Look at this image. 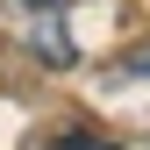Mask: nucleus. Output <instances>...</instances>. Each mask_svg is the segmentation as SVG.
<instances>
[{
	"label": "nucleus",
	"mask_w": 150,
	"mask_h": 150,
	"mask_svg": "<svg viewBox=\"0 0 150 150\" xmlns=\"http://www.w3.org/2000/svg\"><path fill=\"white\" fill-rule=\"evenodd\" d=\"M43 150H122V143H107V136H57V143H43Z\"/></svg>",
	"instance_id": "f03ea898"
},
{
	"label": "nucleus",
	"mask_w": 150,
	"mask_h": 150,
	"mask_svg": "<svg viewBox=\"0 0 150 150\" xmlns=\"http://www.w3.org/2000/svg\"><path fill=\"white\" fill-rule=\"evenodd\" d=\"M36 57H50V64H71V43H64V29L50 22V29H36Z\"/></svg>",
	"instance_id": "f257e3e1"
},
{
	"label": "nucleus",
	"mask_w": 150,
	"mask_h": 150,
	"mask_svg": "<svg viewBox=\"0 0 150 150\" xmlns=\"http://www.w3.org/2000/svg\"><path fill=\"white\" fill-rule=\"evenodd\" d=\"M22 7H43V14H50V7H64V0H22Z\"/></svg>",
	"instance_id": "7ed1b4c3"
}]
</instances>
